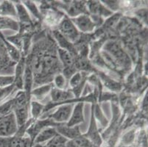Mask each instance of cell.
Returning <instances> with one entry per match:
<instances>
[{
  "instance_id": "cell-1",
  "label": "cell",
  "mask_w": 148,
  "mask_h": 147,
  "mask_svg": "<svg viewBox=\"0 0 148 147\" xmlns=\"http://www.w3.org/2000/svg\"><path fill=\"white\" fill-rule=\"evenodd\" d=\"M18 124L14 113H11L0 118V137H10L16 134Z\"/></svg>"
},
{
  "instance_id": "cell-2",
  "label": "cell",
  "mask_w": 148,
  "mask_h": 147,
  "mask_svg": "<svg viewBox=\"0 0 148 147\" xmlns=\"http://www.w3.org/2000/svg\"><path fill=\"white\" fill-rule=\"evenodd\" d=\"M33 146L29 137L14 135L10 137H0V147H31Z\"/></svg>"
},
{
  "instance_id": "cell-3",
  "label": "cell",
  "mask_w": 148,
  "mask_h": 147,
  "mask_svg": "<svg viewBox=\"0 0 148 147\" xmlns=\"http://www.w3.org/2000/svg\"><path fill=\"white\" fill-rule=\"evenodd\" d=\"M59 32L69 42H75L79 38V32L75 24L69 18H65L59 25Z\"/></svg>"
},
{
  "instance_id": "cell-4",
  "label": "cell",
  "mask_w": 148,
  "mask_h": 147,
  "mask_svg": "<svg viewBox=\"0 0 148 147\" xmlns=\"http://www.w3.org/2000/svg\"><path fill=\"white\" fill-rule=\"evenodd\" d=\"M71 21L75 24L77 29L83 32H92L96 26L95 21L86 14L80 15L76 18H72Z\"/></svg>"
},
{
  "instance_id": "cell-5",
  "label": "cell",
  "mask_w": 148,
  "mask_h": 147,
  "mask_svg": "<svg viewBox=\"0 0 148 147\" xmlns=\"http://www.w3.org/2000/svg\"><path fill=\"white\" fill-rule=\"evenodd\" d=\"M72 110H73V105L66 104V105H61L55 113H52L49 118L58 124L66 122L72 115Z\"/></svg>"
},
{
  "instance_id": "cell-6",
  "label": "cell",
  "mask_w": 148,
  "mask_h": 147,
  "mask_svg": "<svg viewBox=\"0 0 148 147\" xmlns=\"http://www.w3.org/2000/svg\"><path fill=\"white\" fill-rule=\"evenodd\" d=\"M58 126L57 123H56L55 121H52V119H47V120H42V121H38L36 124H33V126H30L29 129L27 130L28 135H29V138L31 139L32 142L34 141L35 138H36V136L38 135V134L40 133V132L44 129V128L47 127V126Z\"/></svg>"
},
{
  "instance_id": "cell-7",
  "label": "cell",
  "mask_w": 148,
  "mask_h": 147,
  "mask_svg": "<svg viewBox=\"0 0 148 147\" xmlns=\"http://www.w3.org/2000/svg\"><path fill=\"white\" fill-rule=\"evenodd\" d=\"M84 121V116H83V103L78 102L75 106L72 112V115L69 119L67 121L66 126L69 127L75 126V125L82 123Z\"/></svg>"
},
{
  "instance_id": "cell-8",
  "label": "cell",
  "mask_w": 148,
  "mask_h": 147,
  "mask_svg": "<svg viewBox=\"0 0 148 147\" xmlns=\"http://www.w3.org/2000/svg\"><path fill=\"white\" fill-rule=\"evenodd\" d=\"M57 134L58 132L56 130V127L47 126V127L44 128L36 137L34 141H33V145H35V144H39V145H41L43 143H45L47 141L48 142Z\"/></svg>"
},
{
  "instance_id": "cell-9",
  "label": "cell",
  "mask_w": 148,
  "mask_h": 147,
  "mask_svg": "<svg viewBox=\"0 0 148 147\" xmlns=\"http://www.w3.org/2000/svg\"><path fill=\"white\" fill-rule=\"evenodd\" d=\"M56 129L58 134L64 136L65 137L68 138L69 140H73L75 139V137L80 135L78 126L69 127L66 125V126H64V125H58Z\"/></svg>"
},
{
  "instance_id": "cell-10",
  "label": "cell",
  "mask_w": 148,
  "mask_h": 147,
  "mask_svg": "<svg viewBox=\"0 0 148 147\" xmlns=\"http://www.w3.org/2000/svg\"><path fill=\"white\" fill-rule=\"evenodd\" d=\"M47 147H75L72 140H69L64 136L58 133L46 145Z\"/></svg>"
},
{
  "instance_id": "cell-11",
  "label": "cell",
  "mask_w": 148,
  "mask_h": 147,
  "mask_svg": "<svg viewBox=\"0 0 148 147\" xmlns=\"http://www.w3.org/2000/svg\"><path fill=\"white\" fill-rule=\"evenodd\" d=\"M1 36H2V39L3 40V44L5 49H6L7 53L8 55L10 60L16 62V63L19 62V60H21V55H20L19 51L17 49V47L12 44L10 42H9L7 39H5L2 34H1Z\"/></svg>"
},
{
  "instance_id": "cell-12",
  "label": "cell",
  "mask_w": 148,
  "mask_h": 147,
  "mask_svg": "<svg viewBox=\"0 0 148 147\" xmlns=\"http://www.w3.org/2000/svg\"><path fill=\"white\" fill-rule=\"evenodd\" d=\"M51 96L54 102H57L72 99L73 98L74 95L69 91H64L58 88H52Z\"/></svg>"
},
{
  "instance_id": "cell-13",
  "label": "cell",
  "mask_w": 148,
  "mask_h": 147,
  "mask_svg": "<svg viewBox=\"0 0 148 147\" xmlns=\"http://www.w3.org/2000/svg\"><path fill=\"white\" fill-rule=\"evenodd\" d=\"M0 16H3V17L17 16L16 8L12 2L4 1L0 4Z\"/></svg>"
},
{
  "instance_id": "cell-14",
  "label": "cell",
  "mask_w": 148,
  "mask_h": 147,
  "mask_svg": "<svg viewBox=\"0 0 148 147\" xmlns=\"http://www.w3.org/2000/svg\"><path fill=\"white\" fill-rule=\"evenodd\" d=\"M18 24L16 21H15L10 17H3L0 16V30L2 29H13L18 30Z\"/></svg>"
},
{
  "instance_id": "cell-15",
  "label": "cell",
  "mask_w": 148,
  "mask_h": 147,
  "mask_svg": "<svg viewBox=\"0 0 148 147\" xmlns=\"http://www.w3.org/2000/svg\"><path fill=\"white\" fill-rule=\"evenodd\" d=\"M58 52L59 57L62 63H64V65L66 66V68H71L74 63V58L72 53L61 48L58 49Z\"/></svg>"
},
{
  "instance_id": "cell-16",
  "label": "cell",
  "mask_w": 148,
  "mask_h": 147,
  "mask_svg": "<svg viewBox=\"0 0 148 147\" xmlns=\"http://www.w3.org/2000/svg\"><path fill=\"white\" fill-rule=\"evenodd\" d=\"M88 8L91 13L94 14L95 13V16H100V15H103V16H108V15L111 14V12L109 11L108 9L105 8L103 5H101L99 2H92L91 3L88 4Z\"/></svg>"
},
{
  "instance_id": "cell-17",
  "label": "cell",
  "mask_w": 148,
  "mask_h": 147,
  "mask_svg": "<svg viewBox=\"0 0 148 147\" xmlns=\"http://www.w3.org/2000/svg\"><path fill=\"white\" fill-rule=\"evenodd\" d=\"M54 36L56 37V40H57L58 41L59 44H60L61 49L69 51V52H70L71 53L73 52L74 48L72 43L69 42L66 38H65L64 36H62L60 32H59V31H55V32H54Z\"/></svg>"
},
{
  "instance_id": "cell-18",
  "label": "cell",
  "mask_w": 148,
  "mask_h": 147,
  "mask_svg": "<svg viewBox=\"0 0 148 147\" xmlns=\"http://www.w3.org/2000/svg\"><path fill=\"white\" fill-rule=\"evenodd\" d=\"M72 141L75 147H98L95 144H93L86 137L81 135L78 137H75V139L72 140Z\"/></svg>"
},
{
  "instance_id": "cell-19",
  "label": "cell",
  "mask_w": 148,
  "mask_h": 147,
  "mask_svg": "<svg viewBox=\"0 0 148 147\" xmlns=\"http://www.w3.org/2000/svg\"><path fill=\"white\" fill-rule=\"evenodd\" d=\"M83 79V75L80 72H75L72 77H71V79H70V85L72 88L76 91V90H79V92H80L81 91V83Z\"/></svg>"
},
{
  "instance_id": "cell-20",
  "label": "cell",
  "mask_w": 148,
  "mask_h": 147,
  "mask_svg": "<svg viewBox=\"0 0 148 147\" xmlns=\"http://www.w3.org/2000/svg\"><path fill=\"white\" fill-rule=\"evenodd\" d=\"M52 88L51 85H46L42 86V87L35 89L34 91H32L31 94L35 96L38 99H41L46 95H47V94L52 90Z\"/></svg>"
},
{
  "instance_id": "cell-21",
  "label": "cell",
  "mask_w": 148,
  "mask_h": 147,
  "mask_svg": "<svg viewBox=\"0 0 148 147\" xmlns=\"http://www.w3.org/2000/svg\"><path fill=\"white\" fill-rule=\"evenodd\" d=\"M15 77L11 75H0V88L10 87L14 83Z\"/></svg>"
},
{
  "instance_id": "cell-22",
  "label": "cell",
  "mask_w": 148,
  "mask_h": 147,
  "mask_svg": "<svg viewBox=\"0 0 148 147\" xmlns=\"http://www.w3.org/2000/svg\"><path fill=\"white\" fill-rule=\"evenodd\" d=\"M43 110H44V106L42 105L35 101L31 102V113L34 118L39 116Z\"/></svg>"
},
{
  "instance_id": "cell-23",
  "label": "cell",
  "mask_w": 148,
  "mask_h": 147,
  "mask_svg": "<svg viewBox=\"0 0 148 147\" xmlns=\"http://www.w3.org/2000/svg\"><path fill=\"white\" fill-rule=\"evenodd\" d=\"M54 82L57 88L63 90L65 88L66 85V78L63 75H58L54 79Z\"/></svg>"
},
{
  "instance_id": "cell-24",
  "label": "cell",
  "mask_w": 148,
  "mask_h": 147,
  "mask_svg": "<svg viewBox=\"0 0 148 147\" xmlns=\"http://www.w3.org/2000/svg\"><path fill=\"white\" fill-rule=\"evenodd\" d=\"M13 85L10 86V87L5 88H0V104L10 94V91H12Z\"/></svg>"
},
{
  "instance_id": "cell-25",
  "label": "cell",
  "mask_w": 148,
  "mask_h": 147,
  "mask_svg": "<svg viewBox=\"0 0 148 147\" xmlns=\"http://www.w3.org/2000/svg\"><path fill=\"white\" fill-rule=\"evenodd\" d=\"M31 147H41V145H39V144H35V146L33 145V146Z\"/></svg>"
},
{
  "instance_id": "cell-26",
  "label": "cell",
  "mask_w": 148,
  "mask_h": 147,
  "mask_svg": "<svg viewBox=\"0 0 148 147\" xmlns=\"http://www.w3.org/2000/svg\"><path fill=\"white\" fill-rule=\"evenodd\" d=\"M41 147H47L46 146H41Z\"/></svg>"
}]
</instances>
